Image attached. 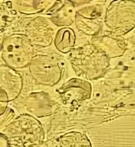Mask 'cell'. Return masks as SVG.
Wrapping results in <instances>:
<instances>
[{"instance_id":"obj_1","label":"cell","mask_w":135,"mask_h":147,"mask_svg":"<svg viewBox=\"0 0 135 147\" xmlns=\"http://www.w3.org/2000/svg\"><path fill=\"white\" fill-rule=\"evenodd\" d=\"M108 14L121 33H127L135 27V1L115 0L108 8Z\"/></svg>"},{"instance_id":"obj_2","label":"cell","mask_w":135,"mask_h":147,"mask_svg":"<svg viewBox=\"0 0 135 147\" xmlns=\"http://www.w3.org/2000/svg\"><path fill=\"white\" fill-rule=\"evenodd\" d=\"M57 147H90L88 142L86 140H80V142H69L67 139H63L58 143Z\"/></svg>"}]
</instances>
